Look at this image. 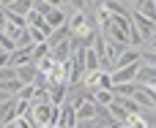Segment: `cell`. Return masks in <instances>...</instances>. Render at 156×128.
Here are the masks:
<instances>
[{
  "mask_svg": "<svg viewBox=\"0 0 156 128\" xmlns=\"http://www.w3.org/2000/svg\"><path fill=\"white\" fill-rule=\"evenodd\" d=\"M137 68H140V63H134V66H126V68H118V71H112V74H110V76H112V85H134Z\"/></svg>",
  "mask_w": 156,
  "mask_h": 128,
  "instance_id": "1",
  "label": "cell"
},
{
  "mask_svg": "<svg viewBox=\"0 0 156 128\" xmlns=\"http://www.w3.org/2000/svg\"><path fill=\"white\" fill-rule=\"evenodd\" d=\"M0 8L8 14H16V16H27L33 8V0H5V3H0Z\"/></svg>",
  "mask_w": 156,
  "mask_h": 128,
  "instance_id": "2",
  "label": "cell"
},
{
  "mask_svg": "<svg viewBox=\"0 0 156 128\" xmlns=\"http://www.w3.org/2000/svg\"><path fill=\"white\" fill-rule=\"evenodd\" d=\"M134 85H140V87H156V68L140 66L137 68V76H134Z\"/></svg>",
  "mask_w": 156,
  "mask_h": 128,
  "instance_id": "3",
  "label": "cell"
},
{
  "mask_svg": "<svg viewBox=\"0 0 156 128\" xmlns=\"http://www.w3.org/2000/svg\"><path fill=\"white\" fill-rule=\"evenodd\" d=\"M19 115H16V98H8V101H3L0 104V123L5 126V123H14Z\"/></svg>",
  "mask_w": 156,
  "mask_h": 128,
  "instance_id": "4",
  "label": "cell"
},
{
  "mask_svg": "<svg viewBox=\"0 0 156 128\" xmlns=\"http://www.w3.org/2000/svg\"><path fill=\"white\" fill-rule=\"evenodd\" d=\"M77 126V115H74V106L63 104L60 106V117H58V126L55 128H74Z\"/></svg>",
  "mask_w": 156,
  "mask_h": 128,
  "instance_id": "5",
  "label": "cell"
},
{
  "mask_svg": "<svg viewBox=\"0 0 156 128\" xmlns=\"http://www.w3.org/2000/svg\"><path fill=\"white\" fill-rule=\"evenodd\" d=\"M134 63H140V52L137 49H123V55L115 60V66H112V71H118V68H126V66H134Z\"/></svg>",
  "mask_w": 156,
  "mask_h": 128,
  "instance_id": "6",
  "label": "cell"
},
{
  "mask_svg": "<svg viewBox=\"0 0 156 128\" xmlns=\"http://www.w3.org/2000/svg\"><path fill=\"white\" fill-rule=\"evenodd\" d=\"M44 22H47V27H49V30H58V27H63V25H66L69 19H66V14H63L60 8L55 5V8H52V11H49V14L44 16Z\"/></svg>",
  "mask_w": 156,
  "mask_h": 128,
  "instance_id": "7",
  "label": "cell"
},
{
  "mask_svg": "<svg viewBox=\"0 0 156 128\" xmlns=\"http://www.w3.org/2000/svg\"><path fill=\"white\" fill-rule=\"evenodd\" d=\"M30 49H33V46H25V49H14V52L8 55V66H11V68H19V66L30 63Z\"/></svg>",
  "mask_w": 156,
  "mask_h": 128,
  "instance_id": "8",
  "label": "cell"
},
{
  "mask_svg": "<svg viewBox=\"0 0 156 128\" xmlns=\"http://www.w3.org/2000/svg\"><path fill=\"white\" fill-rule=\"evenodd\" d=\"M16 71V82L19 85H33V76H36V66L33 63H25V66H19V68H14Z\"/></svg>",
  "mask_w": 156,
  "mask_h": 128,
  "instance_id": "9",
  "label": "cell"
},
{
  "mask_svg": "<svg viewBox=\"0 0 156 128\" xmlns=\"http://www.w3.org/2000/svg\"><path fill=\"white\" fill-rule=\"evenodd\" d=\"M96 104L93 101H80L77 106H74V115H77V120H90V117H96Z\"/></svg>",
  "mask_w": 156,
  "mask_h": 128,
  "instance_id": "10",
  "label": "cell"
},
{
  "mask_svg": "<svg viewBox=\"0 0 156 128\" xmlns=\"http://www.w3.org/2000/svg\"><path fill=\"white\" fill-rule=\"evenodd\" d=\"M66 87H69V85H55V87L47 90V98H49L52 106H63V101H66Z\"/></svg>",
  "mask_w": 156,
  "mask_h": 128,
  "instance_id": "11",
  "label": "cell"
},
{
  "mask_svg": "<svg viewBox=\"0 0 156 128\" xmlns=\"http://www.w3.org/2000/svg\"><path fill=\"white\" fill-rule=\"evenodd\" d=\"M140 66H151L156 68V55H154V44H145L140 49Z\"/></svg>",
  "mask_w": 156,
  "mask_h": 128,
  "instance_id": "12",
  "label": "cell"
},
{
  "mask_svg": "<svg viewBox=\"0 0 156 128\" xmlns=\"http://www.w3.org/2000/svg\"><path fill=\"white\" fill-rule=\"evenodd\" d=\"M44 57H49V46H47V44H36V46L30 49V63H33V66H38Z\"/></svg>",
  "mask_w": 156,
  "mask_h": 128,
  "instance_id": "13",
  "label": "cell"
},
{
  "mask_svg": "<svg viewBox=\"0 0 156 128\" xmlns=\"http://www.w3.org/2000/svg\"><path fill=\"white\" fill-rule=\"evenodd\" d=\"M90 101H93L96 106H110V104H112V90H93Z\"/></svg>",
  "mask_w": 156,
  "mask_h": 128,
  "instance_id": "14",
  "label": "cell"
},
{
  "mask_svg": "<svg viewBox=\"0 0 156 128\" xmlns=\"http://www.w3.org/2000/svg\"><path fill=\"white\" fill-rule=\"evenodd\" d=\"M96 90H112V76L104 74V71H99L96 74Z\"/></svg>",
  "mask_w": 156,
  "mask_h": 128,
  "instance_id": "15",
  "label": "cell"
},
{
  "mask_svg": "<svg viewBox=\"0 0 156 128\" xmlns=\"http://www.w3.org/2000/svg\"><path fill=\"white\" fill-rule=\"evenodd\" d=\"M52 8H55V3H47V0H33V11H36L38 16H47Z\"/></svg>",
  "mask_w": 156,
  "mask_h": 128,
  "instance_id": "16",
  "label": "cell"
},
{
  "mask_svg": "<svg viewBox=\"0 0 156 128\" xmlns=\"http://www.w3.org/2000/svg\"><path fill=\"white\" fill-rule=\"evenodd\" d=\"M16 79V71L11 68V66H5V68H0V87H5L8 82H14Z\"/></svg>",
  "mask_w": 156,
  "mask_h": 128,
  "instance_id": "17",
  "label": "cell"
},
{
  "mask_svg": "<svg viewBox=\"0 0 156 128\" xmlns=\"http://www.w3.org/2000/svg\"><path fill=\"white\" fill-rule=\"evenodd\" d=\"M5 66H8V55H5V52H0V68H5Z\"/></svg>",
  "mask_w": 156,
  "mask_h": 128,
  "instance_id": "18",
  "label": "cell"
},
{
  "mask_svg": "<svg viewBox=\"0 0 156 128\" xmlns=\"http://www.w3.org/2000/svg\"><path fill=\"white\" fill-rule=\"evenodd\" d=\"M3 30H5V14L0 11V33H3Z\"/></svg>",
  "mask_w": 156,
  "mask_h": 128,
  "instance_id": "19",
  "label": "cell"
},
{
  "mask_svg": "<svg viewBox=\"0 0 156 128\" xmlns=\"http://www.w3.org/2000/svg\"><path fill=\"white\" fill-rule=\"evenodd\" d=\"M8 98H14V96H8L5 90H0V104H3V101H8Z\"/></svg>",
  "mask_w": 156,
  "mask_h": 128,
  "instance_id": "20",
  "label": "cell"
},
{
  "mask_svg": "<svg viewBox=\"0 0 156 128\" xmlns=\"http://www.w3.org/2000/svg\"><path fill=\"white\" fill-rule=\"evenodd\" d=\"M0 128H16V126H14V123H5V126H0Z\"/></svg>",
  "mask_w": 156,
  "mask_h": 128,
  "instance_id": "21",
  "label": "cell"
},
{
  "mask_svg": "<svg viewBox=\"0 0 156 128\" xmlns=\"http://www.w3.org/2000/svg\"><path fill=\"white\" fill-rule=\"evenodd\" d=\"M115 128H129V126H115Z\"/></svg>",
  "mask_w": 156,
  "mask_h": 128,
  "instance_id": "22",
  "label": "cell"
}]
</instances>
